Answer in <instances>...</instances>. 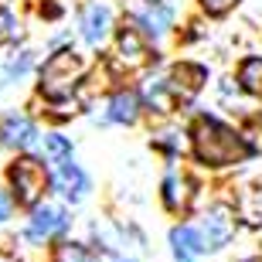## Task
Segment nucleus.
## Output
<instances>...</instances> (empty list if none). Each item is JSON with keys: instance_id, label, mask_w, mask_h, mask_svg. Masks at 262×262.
I'll list each match as a JSON object with an SVG mask.
<instances>
[{"instance_id": "9b49d317", "label": "nucleus", "mask_w": 262, "mask_h": 262, "mask_svg": "<svg viewBox=\"0 0 262 262\" xmlns=\"http://www.w3.org/2000/svg\"><path fill=\"white\" fill-rule=\"evenodd\" d=\"M170 17H174L170 4H160V0H154V4H150V7L140 14V28H143V34H154V38H160V34L170 28Z\"/></svg>"}, {"instance_id": "f257e3e1", "label": "nucleus", "mask_w": 262, "mask_h": 262, "mask_svg": "<svg viewBox=\"0 0 262 262\" xmlns=\"http://www.w3.org/2000/svg\"><path fill=\"white\" fill-rule=\"evenodd\" d=\"M194 154L201 164H211V167H228V164H238L242 157L252 154V146L245 143L242 136L235 133L232 126H225L211 116H201L194 123Z\"/></svg>"}, {"instance_id": "9d476101", "label": "nucleus", "mask_w": 262, "mask_h": 262, "mask_svg": "<svg viewBox=\"0 0 262 262\" xmlns=\"http://www.w3.org/2000/svg\"><path fill=\"white\" fill-rule=\"evenodd\" d=\"M170 245H174V259L177 262H194V259H201V255L208 252V245H204L201 232H198V228H191V225L174 228V232H170Z\"/></svg>"}, {"instance_id": "2eb2a0df", "label": "nucleus", "mask_w": 262, "mask_h": 262, "mask_svg": "<svg viewBox=\"0 0 262 262\" xmlns=\"http://www.w3.org/2000/svg\"><path fill=\"white\" fill-rule=\"evenodd\" d=\"M238 85H242L249 96L262 99V58L242 61V68H238Z\"/></svg>"}, {"instance_id": "423d86ee", "label": "nucleus", "mask_w": 262, "mask_h": 262, "mask_svg": "<svg viewBox=\"0 0 262 262\" xmlns=\"http://www.w3.org/2000/svg\"><path fill=\"white\" fill-rule=\"evenodd\" d=\"M0 143L10 146V150H28V146L38 143V129H34V123H31L28 116L10 113V116H4V123H0Z\"/></svg>"}, {"instance_id": "1a4fd4ad", "label": "nucleus", "mask_w": 262, "mask_h": 262, "mask_svg": "<svg viewBox=\"0 0 262 262\" xmlns=\"http://www.w3.org/2000/svg\"><path fill=\"white\" fill-rule=\"evenodd\" d=\"M82 38L89 41V45H102L109 34V28H113V10L106 7V4H89L85 10H82Z\"/></svg>"}, {"instance_id": "f3484780", "label": "nucleus", "mask_w": 262, "mask_h": 262, "mask_svg": "<svg viewBox=\"0 0 262 262\" xmlns=\"http://www.w3.org/2000/svg\"><path fill=\"white\" fill-rule=\"evenodd\" d=\"M34 65V55H31V51H24V55H20V58H14L7 65V72H4V78H7V82H14V78H24L28 75V68Z\"/></svg>"}, {"instance_id": "4be33fe9", "label": "nucleus", "mask_w": 262, "mask_h": 262, "mask_svg": "<svg viewBox=\"0 0 262 262\" xmlns=\"http://www.w3.org/2000/svg\"><path fill=\"white\" fill-rule=\"evenodd\" d=\"M7 218H10V198L0 191V222H7Z\"/></svg>"}, {"instance_id": "39448f33", "label": "nucleus", "mask_w": 262, "mask_h": 262, "mask_svg": "<svg viewBox=\"0 0 262 262\" xmlns=\"http://www.w3.org/2000/svg\"><path fill=\"white\" fill-rule=\"evenodd\" d=\"M65 225H68V214L61 211V208H38V211L31 214V222H28V242H48V238H55L58 232H65Z\"/></svg>"}, {"instance_id": "f03ea898", "label": "nucleus", "mask_w": 262, "mask_h": 262, "mask_svg": "<svg viewBox=\"0 0 262 262\" xmlns=\"http://www.w3.org/2000/svg\"><path fill=\"white\" fill-rule=\"evenodd\" d=\"M85 72V61L78 58L75 51H58L45 61V72H41V92L48 99H65L72 96L75 82Z\"/></svg>"}, {"instance_id": "dca6fc26", "label": "nucleus", "mask_w": 262, "mask_h": 262, "mask_svg": "<svg viewBox=\"0 0 262 262\" xmlns=\"http://www.w3.org/2000/svg\"><path fill=\"white\" fill-rule=\"evenodd\" d=\"M45 154L51 157V164H55V160H68V157H72V143H68L65 136L51 133V136H45Z\"/></svg>"}, {"instance_id": "a211bd4d", "label": "nucleus", "mask_w": 262, "mask_h": 262, "mask_svg": "<svg viewBox=\"0 0 262 262\" xmlns=\"http://www.w3.org/2000/svg\"><path fill=\"white\" fill-rule=\"evenodd\" d=\"M58 262H96V255L89 252L85 245H75V242H72V245H65V249L58 252Z\"/></svg>"}, {"instance_id": "f8f14e48", "label": "nucleus", "mask_w": 262, "mask_h": 262, "mask_svg": "<svg viewBox=\"0 0 262 262\" xmlns=\"http://www.w3.org/2000/svg\"><path fill=\"white\" fill-rule=\"evenodd\" d=\"M119 55H123V61H126L129 68L146 61V41L136 28H123V34H119Z\"/></svg>"}, {"instance_id": "412c9836", "label": "nucleus", "mask_w": 262, "mask_h": 262, "mask_svg": "<svg viewBox=\"0 0 262 262\" xmlns=\"http://www.w3.org/2000/svg\"><path fill=\"white\" fill-rule=\"evenodd\" d=\"M249 208H252V214H262V181L252 187V194H249ZM262 222V218H259Z\"/></svg>"}, {"instance_id": "5701e85b", "label": "nucleus", "mask_w": 262, "mask_h": 262, "mask_svg": "<svg viewBox=\"0 0 262 262\" xmlns=\"http://www.w3.org/2000/svg\"><path fill=\"white\" fill-rule=\"evenodd\" d=\"M245 262H262V259H245Z\"/></svg>"}, {"instance_id": "ddd939ff", "label": "nucleus", "mask_w": 262, "mask_h": 262, "mask_svg": "<svg viewBox=\"0 0 262 262\" xmlns=\"http://www.w3.org/2000/svg\"><path fill=\"white\" fill-rule=\"evenodd\" d=\"M164 204L170 208V211H184L187 204H191V184H187V177L167 174V181H164Z\"/></svg>"}, {"instance_id": "aec40b11", "label": "nucleus", "mask_w": 262, "mask_h": 262, "mask_svg": "<svg viewBox=\"0 0 262 262\" xmlns=\"http://www.w3.org/2000/svg\"><path fill=\"white\" fill-rule=\"evenodd\" d=\"M235 4H238V0H201V7L208 10V14H228Z\"/></svg>"}, {"instance_id": "20e7f679", "label": "nucleus", "mask_w": 262, "mask_h": 262, "mask_svg": "<svg viewBox=\"0 0 262 262\" xmlns=\"http://www.w3.org/2000/svg\"><path fill=\"white\" fill-rule=\"evenodd\" d=\"M201 238H204V245H208V252L211 249H222L228 238H232V232H235V214H232V208H225V204H214L211 211L204 214V222H201Z\"/></svg>"}, {"instance_id": "6e6552de", "label": "nucleus", "mask_w": 262, "mask_h": 262, "mask_svg": "<svg viewBox=\"0 0 262 262\" xmlns=\"http://www.w3.org/2000/svg\"><path fill=\"white\" fill-rule=\"evenodd\" d=\"M204 82H208V72H204L201 65H177L174 72L167 75V85H170L177 102H187Z\"/></svg>"}, {"instance_id": "0eeeda50", "label": "nucleus", "mask_w": 262, "mask_h": 262, "mask_svg": "<svg viewBox=\"0 0 262 262\" xmlns=\"http://www.w3.org/2000/svg\"><path fill=\"white\" fill-rule=\"evenodd\" d=\"M51 181H55V191H58L61 198H68V201H78V198L89 191L85 174L78 170V164H72V157H68V160H55Z\"/></svg>"}, {"instance_id": "6ab92c4d", "label": "nucleus", "mask_w": 262, "mask_h": 262, "mask_svg": "<svg viewBox=\"0 0 262 262\" xmlns=\"http://www.w3.org/2000/svg\"><path fill=\"white\" fill-rule=\"evenodd\" d=\"M17 38V20H14V14L10 10L0 7V45H7V41Z\"/></svg>"}, {"instance_id": "7ed1b4c3", "label": "nucleus", "mask_w": 262, "mask_h": 262, "mask_svg": "<svg viewBox=\"0 0 262 262\" xmlns=\"http://www.w3.org/2000/svg\"><path fill=\"white\" fill-rule=\"evenodd\" d=\"M7 177H10L14 194H17V204H34L41 194H45V184H48V174H45L41 160H34V157L14 160L10 170H7Z\"/></svg>"}, {"instance_id": "4468645a", "label": "nucleus", "mask_w": 262, "mask_h": 262, "mask_svg": "<svg viewBox=\"0 0 262 262\" xmlns=\"http://www.w3.org/2000/svg\"><path fill=\"white\" fill-rule=\"evenodd\" d=\"M140 116V99L136 92H116L113 102H109V119L113 123H133Z\"/></svg>"}]
</instances>
